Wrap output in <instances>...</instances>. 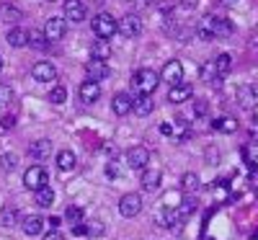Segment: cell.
<instances>
[{
	"instance_id": "cell-6",
	"label": "cell",
	"mask_w": 258,
	"mask_h": 240,
	"mask_svg": "<svg viewBox=\"0 0 258 240\" xmlns=\"http://www.w3.org/2000/svg\"><path fill=\"white\" fill-rule=\"evenodd\" d=\"M119 31H121V36H126V39L140 36V34H142V18L135 16V13L124 16V18L119 21Z\"/></svg>"
},
{
	"instance_id": "cell-42",
	"label": "cell",
	"mask_w": 258,
	"mask_h": 240,
	"mask_svg": "<svg viewBox=\"0 0 258 240\" xmlns=\"http://www.w3.org/2000/svg\"><path fill=\"white\" fill-rule=\"evenodd\" d=\"M44 240H62V235H59V230H52V232L44 235Z\"/></svg>"
},
{
	"instance_id": "cell-21",
	"label": "cell",
	"mask_w": 258,
	"mask_h": 240,
	"mask_svg": "<svg viewBox=\"0 0 258 240\" xmlns=\"http://www.w3.org/2000/svg\"><path fill=\"white\" fill-rule=\"evenodd\" d=\"M214 18H217V16H204V18H202V24H199V29H197V36H199L202 41H212V39H214Z\"/></svg>"
},
{
	"instance_id": "cell-16",
	"label": "cell",
	"mask_w": 258,
	"mask_h": 240,
	"mask_svg": "<svg viewBox=\"0 0 258 240\" xmlns=\"http://www.w3.org/2000/svg\"><path fill=\"white\" fill-rule=\"evenodd\" d=\"M29 155H31L34 160H47V158L52 155V142H49V140H36V142H31Z\"/></svg>"
},
{
	"instance_id": "cell-47",
	"label": "cell",
	"mask_w": 258,
	"mask_h": 240,
	"mask_svg": "<svg viewBox=\"0 0 258 240\" xmlns=\"http://www.w3.org/2000/svg\"><path fill=\"white\" fill-rule=\"evenodd\" d=\"M0 70H3V57H0Z\"/></svg>"
},
{
	"instance_id": "cell-39",
	"label": "cell",
	"mask_w": 258,
	"mask_h": 240,
	"mask_svg": "<svg viewBox=\"0 0 258 240\" xmlns=\"http://www.w3.org/2000/svg\"><path fill=\"white\" fill-rule=\"evenodd\" d=\"M207 111H209L207 101H197V103H194V114H197V116H207Z\"/></svg>"
},
{
	"instance_id": "cell-30",
	"label": "cell",
	"mask_w": 258,
	"mask_h": 240,
	"mask_svg": "<svg viewBox=\"0 0 258 240\" xmlns=\"http://www.w3.org/2000/svg\"><path fill=\"white\" fill-rule=\"evenodd\" d=\"M49 101H52L54 106L64 103V101H68V88H64V85H54V88L49 91Z\"/></svg>"
},
{
	"instance_id": "cell-18",
	"label": "cell",
	"mask_w": 258,
	"mask_h": 240,
	"mask_svg": "<svg viewBox=\"0 0 258 240\" xmlns=\"http://www.w3.org/2000/svg\"><path fill=\"white\" fill-rule=\"evenodd\" d=\"M238 103L243 108H253L258 103V93H255L253 85H240V88H238Z\"/></svg>"
},
{
	"instance_id": "cell-26",
	"label": "cell",
	"mask_w": 258,
	"mask_h": 240,
	"mask_svg": "<svg viewBox=\"0 0 258 240\" xmlns=\"http://www.w3.org/2000/svg\"><path fill=\"white\" fill-rule=\"evenodd\" d=\"M212 127H214V129H220V132L232 135V132H238V119H232V116H220V119H214Z\"/></svg>"
},
{
	"instance_id": "cell-3",
	"label": "cell",
	"mask_w": 258,
	"mask_h": 240,
	"mask_svg": "<svg viewBox=\"0 0 258 240\" xmlns=\"http://www.w3.org/2000/svg\"><path fill=\"white\" fill-rule=\"evenodd\" d=\"M47 184H49V178H47V170L41 168V165L26 168V173H24V186H26L29 191H39V189H44Z\"/></svg>"
},
{
	"instance_id": "cell-11",
	"label": "cell",
	"mask_w": 258,
	"mask_h": 240,
	"mask_svg": "<svg viewBox=\"0 0 258 240\" xmlns=\"http://www.w3.org/2000/svg\"><path fill=\"white\" fill-rule=\"evenodd\" d=\"M109 65L106 62H101V59H91L88 65H85V75H88V80H93V83H98V80H106L109 78Z\"/></svg>"
},
{
	"instance_id": "cell-33",
	"label": "cell",
	"mask_w": 258,
	"mask_h": 240,
	"mask_svg": "<svg viewBox=\"0 0 258 240\" xmlns=\"http://www.w3.org/2000/svg\"><path fill=\"white\" fill-rule=\"evenodd\" d=\"M29 44H31V47H36V49H44V47L49 44V39L44 36V31H41V34H31Z\"/></svg>"
},
{
	"instance_id": "cell-34",
	"label": "cell",
	"mask_w": 258,
	"mask_h": 240,
	"mask_svg": "<svg viewBox=\"0 0 258 240\" xmlns=\"http://www.w3.org/2000/svg\"><path fill=\"white\" fill-rule=\"evenodd\" d=\"M11 101H13V88L6 85V83H0V106H6Z\"/></svg>"
},
{
	"instance_id": "cell-5",
	"label": "cell",
	"mask_w": 258,
	"mask_h": 240,
	"mask_svg": "<svg viewBox=\"0 0 258 240\" xmlns=\"http://www.w3.org/2000/svg\"><path fill=\"white\" fill-rule=\"evenodd\" d=\"M147 163H150V150L147 147H142V145L129 147V152H126V165L129 168L132 170H145Z\"/></svg>"
},
{
	"instance_id": "cell-38",
	"label": "cell",
	"mask_w": 258,
	"mask_h": 240,
	"mask_svg": "<svg viewBox=\"0 0 258 240\" xmlns=\"http://www.w3.org/2000/svg\"><path fill=\"white\" fill-rule=\"evenodd\" d=\"M13 127H16V116H13V114L0 119V132H8V129H13Z\"/></svg>"
},
{
	"instance_id": "cell-23",
	"label": "cell",
	"mask_w": 258,
	"mask_h": 240,
	"mask_svg": "<svg viewBox=\"0 0 258 240\" xmlns=\"http://www.w3.org/2000/svg\"><path fill=\"white\" fill-rule=\"evenodd\" d=\"M6 39H8V44H11V47H26V44H29V39H31V34H29L26 29H11Z\"/></svg>"
},
{
	"instance_id": "cell-48",
	"label": "cell",
	"mask_w": 258,
	"mask_h": 240,
	"mask_svg": "<svg viewBox=\"0 0 258 240\" xmlns=\"http://www.w3.org/2000/svg\"><path fill=\"white\" fill-rule=\"evenodd\" d=\"M47 3H54V0H47Z\"/></svg>"
},
{
	"instance_id": "cell-41",
	"label": "cell",
	"mask_w": 258,
	"mask_h": 240,
	"mask_svg": "<svg viewBox=\"0 0 258 240\" xmlns=\"http://www.w3.org/2000/svg\"><path fill=\"white\" fill-rule=\"evenodd\" d=\"M73 232L75 235H88V227H85L83 222H78V225H73Z\"/></svg>"
},
{
	"instance_id": "cell-35",
	"label": "cell",
	"mask_w": 258,
	"mask_h": 240,
	"mask_svg": "<svg viewBox=\"0 0 258 240\" xmlns=\"http://www.w3.org/2000/svg\"><path fill=\"white\" fill-rule=\"evenodd\" d=\"M106 176H109V178H119V176H121L119 160H109V163H106Z\"/></svg>"
},
{
	"instance_id": "cell-45",
	"label": "cell",
	"mask_w": 258,
	"mask_h": 240,
	"mask_svg": "<svg viewBox=\"0 0 258 240\" xmlns=\"http://www.w3.org/2000/svg\"><path fill=\"white\" fill-rule=\"evenodd\" d=\"M47 225H49L52 230H57V225H59V217H52V220H47Z\"/></svg>"
},
{
	"instance_id": "cell-1",
	"label": "cell",
	"mask_w": 258,
	"mask_h": 240,
	"mask_svg": "<svg viewBox=\"0 0 258 240\" xmlns=\"http://www.w3.org/2000/svg\"><path fill=\"white\" fill-rule=\"evenodd\" d=\"M158 83H160V75H158L155 70H150V68L137 70L135 78H132V85H135V91H137L140 96H153L155 88H158Z\"/></svg>"
},
{
	"instance_id": "cell-40",
	"label": "cell",
	"mask_w": 258,
	"mask_h": 240,
	"mask_svg": "<svg viewBox=\"0 0 258 240\" xmlns=\"http://www.w3.org/2000/svg\"><path fill=\"white\" fill-rule=\"evenodd\" d=\"M3 168L6 170H13L16 168V155H3Z\"/></svg>"
},
{
	"instance_id": "cell-7",
	"label": "cell",
	"mask_w": 258,
	"mask_h": 240,
	"mask_svg": "<svg viewBox=\"0 0 258 240\" xmlns=\"http://www.w3.org/2000/svg\"><path fill=\"white\" fill-rule=\"evenodd\" d=\"M31 75L36 83H52V80H57V68L52 62H36L31 68Z\"/></svg>"
},
{
	"instance_id": "cell-29",
	"label": "cell",
	"mask_w": 258,
	"mask_h": 240,
	"mask_svg": "<svg viewBox=\"0 0 258 240\" xmlns=\"http://www.w3.org/2000/svg\"><path fill=\"white\" fill-rule=\"evenodd\" d=\"M232 34V24L227 18H214V36H230Z\"/></svg>"
},
{
	"instance_id": "cell-44",
	"label": "cell",
	"mask_w": 258,
	"mask_h": 240,
	"mask_svg": "<svg viewBox=\"0 0 258 240\" xmlns=\"http://www.w3.org/2000/svg\"><path fill=\"white\" fill-rule=\"evenodd\" d=\"M197 3H199V0H181L183 8H197Z\"/></svg>"
},
{
	"instance_id": "cell-17",
	"label": "cell",
	"mask_w": 258,
	"mask_h": 240,
	"mask_svg": "<svg viewBox=\"0 0 258 240\" xmlns=\"http://www.w3.org/2000/svg\"><path fill=\"white\" fill-rule=\"evenodd\" d=\"M191 85L188 83H178V85H170V93H168V101L170 103H183L191 98Z\"/></svg>"
},
{
	"instance_id": "cell-22",
	"label": "cell",
	"mask_w": 258,
	"mask_h": 240,
	"mask_svg": "<svg viewBox=\"0 0 258 240\" xmlns=\"http://www.w3.org/2000/svg\"><path fill=\"white\" fill-rule=\"evenodd\" d=\"M24 18L21 8L11 6V3H0V21H6V24H16V21Z\"/></svg>"
},
{
	"instance_id": "cell-12",
	"label": "cell",
	"mask_w": 258,
	"mask_h": 240,
	"mask_svg": "<svg viewBox=\"0 0 258 240\" xmlns=\"http://www.w3.org/2000/svg\"><path fill=\"white\" fill-rule=\"evenodd\" d=\"M78 96H80L83 103H96V101L101 98V85L93 83V80H85V83H80Z\"/></svg>"
},
{
	"instance_id": "cell-28",
	"label": "cell",
	"mask_w": 258,
	"mask_h": 240,
	"mask_svg": "<svg viewBox=\"0 0 258 240\" xmlns=\"http://www.w3.org/2000/svg\"><path fill=\"white\" fill-rule=\"evenodd\" d=\"M34 194H36V204H39V207H52V204H54V191H52L49 186L39 189V191H34Z\"/></svg>"
},
{
	"instance_id": "cell-4",
	"label": "cell",
	"mask_w": 258,
	"mask_h": 240,
	"mask_svg": "<svg viewBox=\"0 0 258 240\" xmlns=\"http://www.w3.org/2000/svg\"><path fill=\"white\" fill-rule=\"evenodd\" d=\"M142 212V196L140 194H124L119 199V214L121 217H137Z\"/></svg>"
},
{
	"instance_id": "cell-32",
	"label": "cell",
	"mask_w": 258,
	"mask_h": 240,
	"mask_svg": "<svg viewBox=\"0 0 258 240\" xmlns=\"http://www.w3.org/2000/svg\"><path fill=\"white\" fill-rule=\"evenodd\" d=\"M64 217H68L70 225H78V222H83V209H80V207H68Z\"/></svg>"
},
{
	"instance_id": "cell-19",
	"label": "cell",
	"mask_w": 258,
	"mask_h": 240,
	"mask_svg": "<svg viewBox=\"0 0 258 240\" xmlns=\"http://www.w3.org/2000/svg\"><path fill=\"white\" fill-rule=\"evenodd\" d=\"M109 57H111V44H109V39H96L93 47H91V59L106 62Z\"/></svg>"
},
{
	"instance_id": "cell-36",
	"label": "cell",
	"mask_w": 258,
	"mask_h": 240,
	"mask_svg": "<svg viewBox=\"0 0 258 240\" xmlns=\"http://www.w3.org/2000/svg\"><path fill=\"white\" fill-rule=\"evenodd\" d=\"M176 209L181 212V217H183V220H186V217H188V214H191L194 209H197V199H186V202H183L181 207H176Z\"/></svg>"
},
{
	"instance_id": "cell-24",
	"label": "cell",
	"mask_w": 258,
	"mask_h": 240,
	"mask_svg": "<svg viewBox=\"0 0 258 240\" xmlns=\"http://www.w3.org/2000/svg\"><path fill=\"white\" fill-rule=\"evenodd\" d=\"M153 108H155L153 96H137V98H135V108H132V111H135V114H140V116H147V114H153Z\"/></svg>"
},
{
	"instance_id": "cell-8",
	"label": "cell",
	"mask_w": 258,
	"mask_h": 240,
	"mask_svg": "<svg viewBox=\"0 0 258 240\" xmlns=\"http://www.w3.org/2000/svg\"><path fill=\"white\" fill-rule=\"evenodd\" d=\"M64 34H68V21L64 18H49L44 24V36L49 41H59Z\"/></svg>"
},
{
	"instance_id": "cell-2",
	"label": "cell",
	"mask_w": 258,
	"mask_h": 240,
	"mask_svg": "<svg viewBox=\"0 0 258 240\" xmlns=\"http://www.w3.org/2000/svg\"><path fill=\"white\" fill-rule=\"evenodd\" d=\"M93 34L98 36V39H111L116 31H119V21L111 16V13H98L96 18H93Z\"/></svg>"
},
{
	"instance_id": "cell-37",
	"label": "cell",
	"mask_w": 258,
	"mask_h": 240,
	"mask_svg": "<svg viewBox=\"0 0 258 240\" xmlns=\"http://www.w3.org/2000/svg\"><path fill=\"white\" fill-rule=\"evenodd\" d=\"M85 227H88V235H91V237H98V235H103V222H88Z\"/></svg>"
},
{
	"instance_id": "cell-14",
	"label": "cell",
	"mask_w": 258,
	"mask_h": 240,
	"mask_svg": "<svg viewBox=\"0 0 258 240\" xmlns=\"http://www.w3.org/2000/svg\"><path fill=\"white\" fill-rule=\"evenodd\" d=\"M160 181H163V170H158V168H145L142 170V189L145 191H158Z\"/></svg>"
},
{
	"instance_id": "cell-31",
	"label": "cell",
	"mask_w": 258,
	"mask_h": 240,
	"mask_svg": "<svg viewBox=\"0 0 258 240\" xmlns=\"http://www.w3.org/2000/svg\"><path fill=\"white\" fill-rule=\"evenodd\" d=\"M16 220H18V212H16V209L6 207L3 212H0V225H3V227H11V225H16Z\"/></svg>"
},
{
	"instance_id": "cell-15",
	"label": "cell",
	"mask_w": 258,
	"mask_h": 240,
	"mask_svg": "<svg viewBox=\"0 0 258 240\" xmlns=\"http://www.w3.org/2000/svg\"><path fill=\"white\" fill-rule=\"evenodd\" d=\"M44 220H41L39 214H29V217H24V222H21V230H24L29 237H34V235H39L41 230H44Z\"/></svg>"
},
{
	"instance_id": "cell-13",
	"label": "cell",
	"mask_w": 258,
	"mask_h": 240,
	"mask_svg": "<svg viewBox=\"0 0 258 240\" xmlns=\"http://www.w3.org/2000/svg\"><path fill=\"white\" fill-rule=\"evenodd\" d=\"M111 108H114L116 116H126V114L135 108V98L129 96V93H116L114 101H111Z\"/></svg>"
},
{
	"instance_id": "cell-9",
	"label": "cell",
	"mask_w": 258,
	"mask_h": 240,
	"mask_svg": "<svg viewBox=\"0 0 258 240\" xmlns=\"http://www.w3.org/2000/svg\"><path fill=\"white\" fill-rule=\"evenodd\" d=\"M64 21H73V24L85 21V3L83 0H64Z\"/></svg>"
},
{
	"instance_id": "cell-20",
	"label": "cell",
	"mask_w": 258,
	"mask_h": 240,
	"mask_svg": "<svg viewBox=\"0 0 258 240\" xmlns=\"http://www.w3.org/2000/svg\"><path fill=\"white\" fill-rule=\"evenodd\" d=\"M75 165H78V158H75V152L73 150H59L57 152V168L59 170H75Z\"/></svg>"
},
{
	"instance_id": "cell-43",
	"label": "cell",
	"mask_w": 258,
	"mask_h": 240,
	"mask_svg": "<svg viewBox=\"0 0 258 240\" xmlns=\"http://www.w3.org/2000/svg\"><path fill=\"white\" fill-rule=\"evenodd\" d=\"M160 132L170 137V135H173V124H160Z\"/></svg>"
},
{
	"instance_id": "cell-10",
	"label": "cell",
	"mask_w": 258,
	"mask_h": 240,
	"mask_svg": "<svg viewBox=\"0 0 258 240\" xmlns=\"http://www.w3.org/2000/svg\"><path fill=\"white\" fill-rule=\"evenodd\" d=\"M163 80H165V83H170V85L183 83V65H181L178 59L165 62V68H163Z\"/></svg>"
},
{
	"instance_id": "cell-25",
	"label": "cell",
	"mask_w": 258,
	"mask_h": 240,
	"mask_svg": "<svg viewBox=\"0 0 258 240\" xmlns=\"http://www.w3.org/2000/svg\"><path fill=\"white\" fill-rule=\"evenodd\" d=\"M181 189H183L186 194H197V191L202 189V181H199L197 173H183V178H181Z\"/></svg>"
},
{
	"instance_id": "cell-27",
	"label": "cell",
	"mask_w": 258,
	"mask_h": 240,
	"mask_svg": "<svg viewBox=\"0 0 258 240\" xmlns=\"http://www.w3.org/2000/svg\"><path fill=\"white\" fill-rule=\"evenodd\" d=\"M232 68V57L230 54H220L217 59H214V70H217V78H225Z\"/></svg>"
},
{
	"instance_id": "cell-46",
	"label": "cell",
	"mask_w": 258,
	"mask_h": 240,
	"mask_svg": "<svg viewBox=\"0 0 258 240\" xmlns=\"http://www.w3.org/2000/svg\"><path fill=\"white\" fill-rule=\"evenodd\" d=\"M220 3H222V6H238L240 0H220Z\"/></svg>"
}]
</instances>
